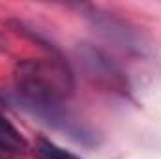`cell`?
I'll return each mask as SVG.
<instances>
[{"mask_svg": "<svg viewBox=\"0 0 161 159\" xmlns=\"http://www.w3.org/2000/svg\"><path fill=\"white\" fill-rule=\"evenodd\" d=\"M15 88L21 97L41 109H54L75 90L73 73L58 56L26 58L15 66Z\"/></svg>", "mask_w": 161, "mask_h": 159, "instance_id": "cell-1", "label": "cell"}, {"mask_svg": "<svg viewBox=\"0 0 161 159\" xmlns=\"http://www.w3.org/2000/svg\"><path fill=\"white\" fill-rule=\"evenodd\" d=\"M26 146H28V142L21 135V131L4 114H0V152L19 154V152H25Z\"/></svg>", "mask_w": 161, "mask_h": 159, "instance_id": "cell-2", "label": "cell"}, {"mask_svg": "<svg viewBox=\"0 0 161 159\" xmlns=\"http://www.w3.org/2000/svg\"><path fill=\"white\" fill-rule=\"evenodd\" d=\"M34 154L38 159H80L75 154L56 146L54 142H51L45 137H38L34 142Z\"/></svg>", "mask_w": 161, "mask_h": 159, "instance_id": "cell-3", "label": "cell"}, {"mask_svg": "<svg viewBox=\"0 0 161 159\" xmlns=\"http://www.w3.org/2000/svg\"><path fill=\"white\" fill-rule=\"evenodd\" d=\"M4 109H6V101H4V99L0 97V114L4 112Z\"/></svg>", "mask_w": 161, "mask_h": 159, "instance_id": "cell-4", "label": "cell"}]
</instances>
